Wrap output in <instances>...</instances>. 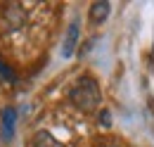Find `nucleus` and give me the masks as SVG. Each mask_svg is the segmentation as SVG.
Instances as JSON below:
<instances>
[{
  "label": "nucleus",
  "instance_id": "nucleus-4",
  "mask_svg": "<svg viewBox=\"0 0 154 147\" xmlns=\"http://www.w3.org/2000/svg\"><path fill=\"white\" fill-rule=\"evenodd\" d=\"M14 124H17V111L12 107H5L2 109V140H12L14 135Z\"/></svg>",
  "mask_w": 154,
  "mask_h": 147
},
{
  "label": "nucleus",
  "instance_id": "nucleus-5",
  "mask_svg": "<svg viewBox=\"0 0 154 147\" xmlns=\"http://www.w3.org/2000/svg\"><path fill=\"white\" fill-rule=\"evenodd\" d=\"M109 10H112L109 2H93L90 5V21L93 24H102L107 19V14H109Z\"/></svg>",
  "mask_w": 154,
  "mask_h": 147
},
{
  "label": "nucleus",
  "instance_id": "nucleus-3",
  "mask_svg": "<svg viewBox=\"0 0 154 147\" xmlns=\"http://www.w3.org/2000/svg\"><path fill=\"white\" fill-rule=\"evenodd\" d=\"M78 33H81V24L78 19H74L66 29V38H64V45H62V55L64 57H71L74 50H76V43H78Z\"/></svg>",
  "mask_w": 154,
  "mask_h": 147
},
{
  "label": "nucleus",
  "instance_id": "nucleus-6",
  "mask_svg": "<svg viewBox=\"0 0 154 147\" xmlns=\"http://www.w3.org/2000/svg\"><path fill=\"white\" fill-rule=\"evenodd\" d=\"M31 147H64V145L59 142L55 135H50L48 130H40V133H36V138H33Z\"/></svg>",
  "mask_w": 154,
  "mask_h": 147
},
{
  "label": "nucleus",
  "instance_id": "nucleus-2",
  "mask_svg": "<svg viewBox=\"0 0 154 147\" xmlns=\"http://www.w3.org/2000/svg\"><path fill=\"white\" fill-rule=\"evenodd\" d=\"M2 12H5V21L10 24V29L21 26V24H24V19H26L24 5H19V2H7V5H2Z\"/></svg>",
  "mask_w": 154,
  "mask_h": 147
},
{
  "label": "nucleus",
  "instance_id": "nucleus-1",
  "mask_svg": "<svg viewBox=\"0 0 154 147\" xmlns=\"http://www.w3.org/2000/svg\"><path fill=\"white\" fill-rule=\"evenodd\" d=\"M69 100L81 111H93L100 105V100H102V92H100L97 81L93 76H81L76 83L71 86V90H69Z\"/></svg>",
  "mask_w": 154,
  "mask_h": 147
},
{
  "label": "nucleus",
  "instance_id": "nucleus-7",
  "mask_svg": "<svg viewBox=\"0 0 154 147\" xmlns=\"http://www.w3.org/2000/svg\"><path fill=\"white\" fill-rule=\"evenodd\" d=\"M0 76H2V78H7V81H12V83L17 81V76H14V71H12L10 67H5L2 62H0Z\"/></svg>",
  "mask_w": 154,
  "mask_h": 147
}]
</instances>
